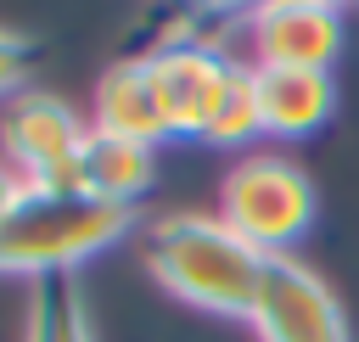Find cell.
I'll use <instances>...</instances> for the list:
<instances>
[{"mask_svg": "<svg viewBox=\"0 0 359 342\" xmlns=\"http://www.w3.org/2000/svg\"><path fill=\"white\" fill-rule=\"evenodd\" d=\"M22 342H95L84 297L67 275L28 280V308H22Z\"/></svg>", "mask_w": 359, "mask_h": 342, "instance_id": "11", "label": "cell"}, {"mask_svg": "<svg viewBox=\"0 0 359 342\" xmlns=\"http://www.w3.org/2000/svg\"><path fill=\"white\" fill-rule=\"evenodd\" d=\"M22 202H28V174H22L17 163L0 157V230L11 224V213H17Z\"/></svg>", "mask_w": 359, "mask_h": 342, "instance_id": "14", "label": "cell"}, {"mask_svg": "<svg viewBox=\"0 0 359 342\" xmlns=\"http://www.w3.org/2000/svg\"><path fill=\"white\" fill-rule=\"evenodd\" d=\"M79 168H84V191L90 196H101L112 207H135L140 191L157 179V146L90 129L84 146H79Z\"/></svg>", "mask_w": 359, "mask_h": 342, "instance_id": "10", "label": "cell"}, {"mask_svg": "<svg viewBox=\"0 0 359 342\" xmlns=\"http://www.w3.org/2000/svg\"><path fill=\"white\" fill-rule=\"evenodd\" d=\"M258 135H264V123H258V101H252V84H247V73H241L236 90L224 95V107H219L208 140H213V146H247V140H258Z\"/></svg>", "mask_w": 359, "mask_h": 342, "instance_id": "12", "label": "cell"}, {"mask_svg": "<svg viewBox=\"0 0 359 342\" xmlns=\"http://www.w3.org/2000/svg\"><path fill=\"white\" fill-rule=\"evenodd\" d=\"M146 264L180 303L224 320L252 314L269 269V258L252 241H241L219 213H163L146 230Z\"/></svg>", "mask_w": 359, "mask_h": 342, "instance_id": "1", "label": "cell"}, {"mask_svg": "<svg viewBox=\"0 0 359 342\" xmlns=\"http://www.w3.org/2000/svg\"><path fill=\"white\" fill-rule=\"evenodd\" d=\"M22 78H28V45L11 28H0V101L22 95Z\"/></svg>", "mask_w": 359, "mask_h": 342, "instance_id": "13", "label": "cell"}, {"mask_svg": "<svg viewBox=\"0 0 359 342\" xmlns=\"http://www.w3.org/2000/svg\"><path fill=\"white\" fill-rule=\"evenodd\" d=\"M331 6H342V0H331Z\"/></svg>", "mask_w": 359, "mask_h": 342, "instance_id": "16", "label": "cell"}, {"mask_svg": "<svg viewBox=\"0 0 359 342\" xmlns=\"http://www.w3.org/2000/svg\"><path fill=\"white\" fill-rule=\"evenodd\" d=\"M84 135H90V123H79V112L50 90H22L0 112V157L17 163L28 179L73 163Z\"/></svg>", "mask_w": 359, "mask_h": 342, "instance_id": "7", "label": "cell"}, {"mask_svg": "<svg viewBox=\"0 0 359 342\" xmlns=\"http://www.w3.org/2000/svg\"><path fill=\"white\" fill-rule=\"evenodd\" d=\"M252 67H320L342 50V6L331 0H264L241 17Z\"/></svg>", "mask_w": 359, "mask_h": 342, "instance_id": "6", "label": "cell"}, {"mask_svg": "<svg viewBox=\"0 0 359 342\" xmlns=\"http://www.w3.org/2000/svg\"><path fill=\"white\" fill-rule=\"evenodd\" d=\"M196 11H208V17H247L252 6H264V0H191Z\"/></svg>", "mask_w": 359, "mask_h": 342, "instance_id": "15", "label": "cell"}, {"mask_svg": "<svg viewBox=\"0 0 359 342\" xmlns=\"http://www.w3.org/2000/svg\"><path fill=\"white\" fill-rule=\"evenodd\" d=\"M129 219H135V207H112L101 196L28 191V202L0 230V275H22V280L67 275L84 258H95L101 247H112L118 235H129Z\"/></svg>", "mask_w": 359, "mask_h": 342, "instance_id": "2", "label": "cell"}, {"mask_svg": "<svg viewBox=\"0 0 359 342\" xmlns=\"http://www.w3.org/2000/svg\"><path fill=\"white\" fill-rule=\"evenodd\" d=\"M247 84H252L264 135H280V140L314 135L337 107V84L320 67H252L247 62Z\"/></svg>", "mask_w": 359, "mask_h": 342, "instance_id": "8", "label": "cell"}, {"mask_svg": "<svg viewBox=\"0 0 359 342\" xmlns=\"http://www.w3.org/2000/svg\"><path fill=\"white\" fill-rule=\"evenodd\" d=\"M219 219L264 258H292V241L314 224V179L275 151H247L219 185Z\"/></svg>", "mask_w": 359, "mask_h": 342, "instance_id": "3", "label": "cell"}, {"mask_svg": "<svg viewBox=\"0 0 359 342\" xmlns=\"http://www.w3.org/2000/svg\"><path fill=\"white\" fill-rule=\"evenodd\" d=\"M90 129H101V135H123V140H146V146L174 140V135H168V118H163V101H157V90H151V73H146L140 56L112 62V67L101 73Z\"/></svg>", "mask_w": 359, "mask_h": 342, "instance_id": "9", "label": "cell"}, {"mask_svg": "<svg viewBox=\"0 0 359 342\" xmlns=\"http://www.w3.org/2000/svg\"><path fill=\"white\" fill-rule=\"evenodd\" d=\"M247 325L258 342H348L337 292L297 258H269Z\"/></svg>", "mask_w": 359, "mask_h": 342, "instance_id": "5", "label": "cell"}, {"mask_svg": "<svg viewBox=\"0 0 359 342\" xmlns=\"http://www.w3.org/2000/svg\"><path fill=\"white\" fill-rule=\"evenodd\" d=\"M146 73H151V90L163 101V118H168V135L180 140H208L224 95L236 90V78L247 73V62H236L230 50L208 45V39H168L157 50L140 56Z\"/></svg>", "mask_w": 359, "mask_h": 342, "instance_id": "4", "label": "cell"}]
</instances>
